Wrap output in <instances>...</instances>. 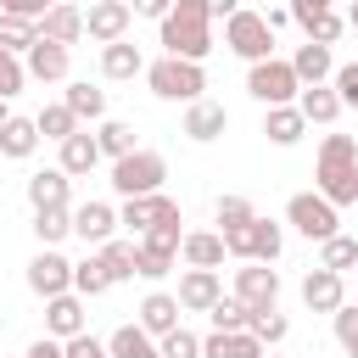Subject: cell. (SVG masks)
Instances as JSON below:
<instances>
[{"label": "cell", "mask_w": 358, "mask_h": 358, "mask_svg": "<svg viewBox=\"0 0 358 358\" xmlns=\"http://www.w3.org/2000/svg\"><path fill=\"white\" fill-rule=\"evenodd\" d=\"M313 179H319V196H324L336 213L352 207V201H358V140H352V134H324Z\"/></svg>", "instance_id": "cell-1"}, {"label": "cell", "mask_w": 358, "mask_h": 358, "mask_svg": "<svg viewBox=\"0 0 358 358\" xmlns=\"http://www.w3.org/2000/svg\"><path fill=\"white\" fill-rule=\"evenodd\" d=\"M213 6L207 0H179L173 6V17L162 22V50L173 56V62H196L201 67V56L213 50Z\"/></svg>", "instance_id": "cell-2"}, {"label": "cell", "mask_w": 358, "mask_h": 358, "mask_svg": "<svg viewBox=\"0 0 358 358\" xmlns=\"http://www.w3.org/2000/svg\"><path fill=\"white\" fill-rule=\"evenodd\" d=\"M145 84H151L157 101H185V106L207 101V95H201V90H207V73H201L196 62H173V56H162V62L145 67Z\"/></svg>", "instance_id": "cell-3"}, {"label": "cell", "mask_w": 358, "mask_h": 358, "mask_svg": "<svg viewBox=\"0 0 358 358\" xmlns=\"http://www.w3.org/2000/svg\"><path fill=\"white\" fill-rule=\"evenodd\" d=\"M162 179H168V157H162V151H145V145H140L134 157L112 162V190H117L123 201H134V196H157Z\"/></svg>", "instance_id": "cell-4"}, {"label": "cell", "mask_w": 358, "mask_h": 358, "mask_svg": "<svg viewBox=\"0 0 358 358\" xmlns=\"http://www.w3.org/2000/svg\"><path fill=\"white\" fill-rule=\"evenodd\" d=\"M224 45L241 56V62H274V28L263 22V11H235L224 22Z\"/></svg>", "instance_id": "cell-5"}, {"label": "cell", "mask_w": 358, "mask_h": 358, "mask_svg": "<svg viewBox=\"0 0 358 358\" xmlns=\"http://www.w3.org/2000/svg\"><path fill=\"white\" fill-rule=\"evenodd\" d=\"M246 95L252 101H263L268 112L274 106H296V95H302V84H296V73H291V62H257L252 73H246Z\"/></svg>", "instance_id": "cell-6"}, {"label": "cell", "mask_w": 358, "mask_h": 358, "mask_svg": "<svg viewBox=\"0 0 358 358\" xmlns=\"http://www.w3.org/2000/svg\"><path fill=\"white\" fill-rule=\"evenodd\" d=\"M285 218H291V224H296L308 241H319V246L341 235V213H336V207H330L319 190H296V196L285 201Z\"/></svg>", "instance_id": "cell-7"}, {"label": "cell", "mask_w": 358, "mask_h": 358, "mask_svg": "<svg viewBox=\"0 0 358 358\" xmlns=\"http://www.w3.org/2000/svg\"><path fill=\"white\" fill-rule=\"evenodd\" d=\"M235 302H241L246 313H274V302H280V274H274L268 263H241V268H235Z\"/></svg>", "instance_id": "cell-8"}, {"label": "cell", "mask_w": 358, "mask_h": 358, "mask_svg": "<svg viewBox=\"0 0 358 358\" xmlns=\"http://www.w3.org/2000/svg\"><path fill=\"white\" fill-rule=\"evenodd\" d=\"M179 218V201L168 196V190H157V196H134V201H123V213H117V224L140 241V235H151L157 224H173Z\"/></svg>", "instance_id": "cell-9"}, {"label": "cell", "mask_w": 358, "mask_h": 358, "mask_svg": "<svg viewBox=\"0 0 358 358\" xmlns=\"http://www.w3.org/2000/svg\"><path fill=\"white\" fill-rule=\"evenodd\" d=\"M28 291H34V296H45V302L67 296V291H73V263H67L56 246H45V252L28 263Z\"/></svg>", "instance_id": "cell-10"}, {"label": "cell", "mask_w": 358, "mask_h": 358, "mask_svg": "<svg viewBox=\"0 0 358 358\" xmlns=\"http://www.w3.org/2000/svg\"><path fill=\"white\" fill-rule=\"evenodd\" d=\"M302 308H308V313H330V319H336V313L347 308V285H341V274H330V268H319V263H313V268L302 274Z\"/></svg>", "instance_id": "cell-11"}, {"label": "cell", "mask_w": 358, "mask_h": 358, "mask_svg": "<svg viewBox=\"0 0 358 358\" xmlns=\"http://www.w3.org/2000/svg\"><path fill=\"white\" fill-rule=\"evenodd\" d=\"M129 22H134V6H123V0H95V6L84 11V34L101 39V50L117 45V39L129 34Z\"/></svg>", "instance_id": "cell-12"}, {"label": "cell", "mask_w": 358, "mask_h": 358, "mask_svg": "<svg viewBox=\"0 0 358 358\" xmlns=\"http://www.w3.org/2000/svg\"><path fill=\"white\" fill-rule=\"evenodd\" d=\"M291 17L302 22L308 45H324V50H330V45L341 39V28H347V17H336V11H330V0H296V6H291Z\"/></svg>", "instance_id": "cell-13"}, {"label": "cell", "mask_w": 358, "mask_h": 358, "mask_svg": "<svg viewBox=\"0 0 358 358\" xmlns=\"http://www.w3.org/2000/svg\"><path fill=\"white\" fill-rule=\"evenodd\" d=\"M117 229V207H106V201H84V207H73V235L84 241V246H106V241H117L112 235Z\"/></svg>", "instance_id": "cell-14"}, {"label": "cell", "mask_w": 358, "mask_h": 358, "mask_svg": "<svg viewBox=\"0 0 358 358\" xmlns=\"http://www.w3.org/2000/svg\"><path fill=\"white\" fill-rule=\"evenodd\" d=\"M218 302H224V285H218L213 268H185L179 274V308L185 313H213Z\"/></svg>", "instance_id": "cell-15"}, {"label": "cell", "mask_w": 358, "mask_h": 358, "mask_svg": "<svg viewBox=\"0 0 358 358\" xmlns=\"http://www.w3.org/2000/svg\"><path fill=\"white\" fill-rule=\"evenodd\" d=\"M179 313H185V308H179V296H173V291H151V296L140 302V319H134V324H140L151 341H162V336H173V330H179Z\"/></svg>", "instance_id": "cell-16"}, {"label": "cell", "mask_w": 358, "mask_h": 358, "mask_svg": "<svg viewBox=\"0 0 358 358\" xmlns=\"http://www.w3.org/2000/svg\"><path fill=\"white\" fill-rule=\"evenodd\" d=\"M45 330H50V341H73V336H84V296L78 291H67V296H56V302H45Z\"/></svg>", "instance_id": "cell-17"}, {"label": "cell", "mask_w": 358, "mask_h": 358, "mask_svg": "<svg viewBox=\"0 0 358 358\" xmlns=\"http://www.w3.org/2000/svg\"><path fill=\"white\" fill-rule=\"evenodd\" d=\"M67 196H73V179H67L62 168H45V173H34V179H28V207H34V213H56V207H73Z\"/></svg>", "instance_id": "cell-18"}, {"label": "cell", "mask_w": 358, "mask_h": 358, "mask_svg": "<svg viewBox=\"0 0 358 358\" xmlns=\"http://www.w3.org/2000/svg\"><path fill=\"white\" fill-rule=\"evenodd\" d=\"M179 257H185V268H213V274H218V263H224L229 252H224V235H213V229H185Z\"/></svg>", "instance_id": "cell-19"}, {"label": "cell", "mask_w": 358, "mask_h": 358, "mask_svg": "<svg viewBox=\"0 0 358 358\" xmlns=\"http://www.w3.org/2000/svg\"><path fill=\"white\" fill-rule=\"evenodd\" d=\"M67 67H73L67 45H50V39H39V45L28 50V78H39V84H62V78H67Z\"/></svg>", "instance_id": "cell-20"}, {"label": "cell", "mask_w": 358, "mask_h": 358, "mask_svg": "<svg viewBox=\"0 0 358 358\" xmlns=\"http://www.w3.org/2000/svg\"><path fill=\"white\" fill-rule=\"evenodd\" d=\"M291 73H296V84H302V90H313V84H330V78H336V62H330V50H324V45H296Z\"/></svg>", "instance_id": "cell-21"}, {"label": "cell", "mask_w": 358, "mask_h": 358, "mask_svg": "<svg viewBox=\"0 0 358 358\" xmlns=\"http://www.w3.org/2000/svg\"><path fill=\"white\" fill-rule=\"evenodd\" d=\"M39 39H50V45H78V39H84V11H78V6H50L45 22H39Z\"/></svg>", "instance_id": "cell-22"}, {"label": "cell", "mask_w": 358, "mask_h": 358, "mask_svg": "<svg viewBox=\"0 0 358 358\" xmlns=\"http://www.w3.org/2000/svg\"><path fill=\"white\" fill-rule=\"evenodd\" d=\"M296 112H302L308 123H319V129H330V123L341 117V95H336L330 84H313V90H302V95H296Z\"/></svg>", "instance_id": "cell-23"}, {"label": "cell", "mask_w": 358, "mask_h": 358, "mask_svg": "<svg viewBox=\"0 0 358 358\" xmlns=\"http://www.w3.org/2000/svg\"><path fill=\"white\" fill-rule=\"evenodd\" d=\"M224 129H229V112H224L218 101H196V106L185 112V134H190V140H201V145H207V140H218Z\"/></svg>", "instance_id": "cell-24"}, {"label": "cell", "mask_w": 358, "mask_h": 358, "mask_svg": "<svg viewBox=\"0 0 358 358\" xmlns=\"http://www.w3.org/2000/svg\"><path fill=\"white\" fill-rule=\"evenodd\" d=\"M106 352H112V358H162V347H157L140 324H117V330L106 336Z\"/></svg>", "instance_id": "cell-25"}, {"label": "cell", "mask_w": 358, "mask_h": 358, "mask_svg": "<svg viewBox=\"0 0 358 358\" xmlns=\"http://www.w3.org/2000/svg\"><path fill=\"white\" fill-rule=\"evenodd\" d=\"M101 73H106V78H140V73H145V56H140V45H129V39L106 45V50H101Z\"/></svg>", "instance_id": "cell-26"}, {"label": "cell", "mask_w": 358, "mask_h": 358, "mask_svg": "<svg viewBox=\"0 0 358 358\" xmlns=\"http://www.w3.org/2000/svg\"><path fill=\"white\" fill-rule=\"evenodd\" d=\"M62 106L84 123H106V90H95V84H67V95H62Z\"/></svg>", "instance_id": "cell-27"}, {"label": "cell", "mask_w": 358, "mask_h": 358, "mask_svg": "<svg viewBox=\"0 0 358 358\" xmlns=\"http://www.w3.org/2000/svg\"><path fill=\"white\" fill-rule=\"evenodd\" d=\"M95 162H101V145H95V134H84V129H78V134L62 145V162H56V168H62L67 179H78V173H90Z\"/></svg>", "instance_id": "cell-28"}, {"label": "cell", "mask_w": 358, "mask_h": 358, "mask_svg": "<svg viewBox=\"0 0 358 358\" xmlns=\"http://www.w3.org/2000/svg\"><path fill=\"white\" fill-rule=\"evenodd\" d=\"M201 358H268V352H263V341H257L252 330H246V336H218V330H213V336L201 341Z\"/></svg>", "instance_id": "cell-29"}, {"label": "cell", "mask_w": 358, "mask_h": 358, "mask_svg": "<svg viewBox=\"0 0 358 358\" xmlns=\"http://www.w3.org/2000/svg\"><path fill=\"white\" fill-rule=\"evenodd\" d=\"M263 134H268L274 145H296V140L308 134V117H302L296 106H274V112L263 117Z\"/></svg>", "instance_id": "cell-30"}, {"label": "cell", "mask_w": 358, "mask_h": 358, "mask_svg": "<svg viewBox=\"0 0 358 358\" xmlns=\"http://www.w3.org/2000/svg\"><path fill=\"white\" fill-rule=\"evenodd\" d=\"M34 145H39V129H34V117H11V123L0 129V157L22 162V157H34Z\"/></svg>", "instance_id": "cell-31"}, {"label": "cell", "mask_w": 358, "mask_h": 358, "mask_svg": "<svg viewBox=\"0 0 358 358\" xmlns=\"http://www.w3.org/2000/svg\"><path fill=\"white\" fill-rule=\"evenodd\" d=\"M95 145H101V157H112V162H123V157H134L140 145H134V129L129 123H117V117H106L101 129H95Z\"/></svg>", "instance_id": "cell-32"}, {"label": "cell", "mask_w": 358, "mask_h": 358, "mask_svg": "<svg viewBox=\"0 0 358 358\" xmlns=\"http://www.w3.org/2000/svg\"><path fill=\"white\" fill-rule=\"evenodd\" d=\"M101 263H106L112 285H117V280H134V274H140V246H134V241H106V246H101Z\"/></svg>", "instance_id": "cell-33"}, {"label": "cell", "mask_w": 358, "mask_h": 358, "mask_svg": "<svg viewBox=\"0 0 358 358\" xmlns=\"http://www.w3.org/2000/svg\"><path fill=\"white\" fill-rule=\"evenodd\" d=\"M34 45H39V22H28V17H11V11H0V50H11V56L22 50V56H28Z\"/></svg>", "instance_id": "cell-34"}, {"label": "cell", "mask_w": 358, "mask_h": 358, "mask_svg": "<svg viewBox=\"0 0 358 358\" xmlns=\"http://www.w3.org/2000/svg\"><path fill=\"white\" fill-rule=\"evenodd\" d=\"M34 129H39V140H56V145H67V140L78 134V117H73V112L56 101V106H45V112L34 117Z\"/></svg>", "instance_id": "cell-35"}, {"label": "cell", "mask_w": 358, "mask_h": 358, "mask_svg": "<svg viewBox=\"0 0 358 358\" xmlns=\"http://www.w3.org/2000/svg\"><path fill=\"white\" fill-rule=\"evenodd\" d=\"M285 252V229L274 218H252V263H274Z\"/></svg>", "instance_id": "cell-36"}, {"label": "cell", "mask_w": 358, "mask_h": 358, "mask_svg": "<svg viewBox=\"0 0 358 358\" xmlns=\"http://www.w3.org/2000/svg\"><path fill=\"white\" fill-rule=\"evenodd\" d=\"M73 291H78V296H101V291H112V274H106L101 252L84 257V263H73Z\"/></svg>", "instance_id": "cell-37"}, {"label": "cell", "mask_w": 358, "mask_h": 358, "mask_svg": "<svg viewBox=\"0 0 358 358\" xmlns=\"http://www.w3.org/2000/svg\"><path fill=\"white\" fill-rule=\"evenodd\" d=\"M34 235L39 246H62L73 235V207H56V213H34Z\"/></svg>", "instance_id": "cell-38"}, {"label": "cell", "mask_w": 358, "mask_h": 358, "mask_svg": "<svg viewBox=\"0 0 358 358\" xmlns=\"http://www.w3.org/2000/svg\"><path fill=\"white\" fill-rule=\"evenodd\" d=\"M319 268H330V274H347V268H358V241H352V235H336V241H324V246H319Z\"/></svg>", "instance_id": "cell-39"}, {"label": "cell", "mask_w": 358, "mask_h": 358, "mask_svg": "<svg viewBox=\"0 0 358 358\" xmlns=\"http://www.w3.org/2000/svg\"><path fill=\"white\" fill-rule=\"evenodd\" d=\"M207 319H213V330H218V336H246V330H252V313H246L235 296H224Z\"/></svg>", "instance_id": "cell-40"}, {"label": "cell", "mask_w": 358, "mask_h": 358, "mask_svg": "<svg viewBox=\"0 0 358 358\" xmlns=\"http://www.w3.org/2000/svg\"><path fill=\"white\" fill-rule=\"evenodd\" d=\"M213 213H218V224H224V229H241V224H252V218H257L246 196H218V207H213ZM224 229H218V235H224Z\"/></svg>", "instance_id": "cell-41"}, {"label": "cell", "mask_w": 358, "mask_h": 358, "mask_svg": "<svg viewBox=\"0 0 358 358\" xmlns=\"http://www.w3.org/2000/svg\"><path fill=\"white\" fill-rule=\"evenodd\" d=\"M22 84H28V62L11 56V50H0V101H11Z\"/></svg>", "instance_id": "cell-42"}, {"label": "cell", "mask_w": 358, "mask_h": 358, "mask_svg": "<svg viewBox=\"0 0 358 358\" xmlns=\"http://www.w3.org/2000/svg\"><path fill=\"white\" fill-rule=\"evenodd\" d=\"M285 330H291V324H285V313H280V308H274V313H252V336H257L263 347L285 341Z\"/></svg>", "instance_id": "cell-43"}, {"label": "cell", "mask_w": 358, "mask_h": 358, "mask_svg": "<svg viewBox=\"0 0 358 358\" xmlns=\"http://www.w3.org/2000/svg\"><path fill=\"white\" fill-rule=\"evenodd\" d=\"M157 347H162V358H201V336H190L185 324H179L173 336H162Z\"/></svg>", "instance_id": "cell-44"}, {"label": "cell", "mask_w": 358, "mask_h": 358, "mask_svg": "<svg viewBox=\"0 0 358 358\" xmlns=\"http://www.w3.org/2000/svg\"><path fill=\"white\" fill-rule=\"evenodd\" d=\"M336 341H341V352H347V358H358V302L336 313Z\"/></svg>", "instance_id": "cell-45"}, {"label": "cell", "mask_w": 358, "mask_h": 358, "mask_svg": "<svg viewBox=\"0 0 358 358\" xmlns=\"http://www.w3.org/2000/svg\"><path fill=\"white\" fill-rule=\"evenodd\" d=\"M330 90L341 95V106H358V62H347V67H336V78H330Z\"/></svg>", "instance_id": "cell-46"}, {"label": "cell", "mask_w": 358, "mask_h": 358, "mask_svg": "<svg viewBox=\"0 0 358 358\" xmlns=\"http://www.w3.org/2000/svg\"><path fill=\"white\" fill-rule=\"evenodd\" d=\"M67 358H112V352H106V341H95V336L84 330V336L67 341Z\"/></svg>", "instance_id": "cell-47"}, {"label": "cell", "mask_w": 358, "mask_h": 358, "mask_svg": "<svg viewBox=\"0 0 358 358\" xmlns=\"http://www.w3.org/2000/svg\"><path fill=\"white\" fill-rule=\"evenodd\" d=\"M22 358H67V347H62V341H50V336H39V341H34Z\"/></svg>", "instance_id": "cell-48"}, {"label": "cell", "mask_w": 358, "mask_h": 358, "mask_svg": "<svg viewBox=\"0 0 358 358\" xmlns=\"http://www.w3.org/2000/svg\"><path fill=\"white\" fill-rule=\"evenodd\" d=\"M11 117H17V112H11V106H6V101H0V129H6V123H11Z\"/></svg>", "instance_id": "cell-49"}, {"label": "cell", "mask_w": 358, "mask_h": 358, "mask_svg": "<svg viewBox=\"0 0 358 358\" xmlns=\"http://www.w3.org/2000/svg\"><path fill=\"white\" fill-rule=\"evenodd\" d=\"M347 28H358V0H352V11H347Z\"/></svg>", "instance_id": "cell-50"}, {"label": "cell", "mask_w": 358, "mask_h": 358, "mask_svg": "<svg viewBox=\"0 0 358 358\" xmlns=\"http://www.w3.org/2000/svg\"><path fill=\"white\" fill-rule=\"evenodd\" d=\"M268 358H280V352H268Z\"/></svg>", "instance_id": "cell-51"}]
</instances>
